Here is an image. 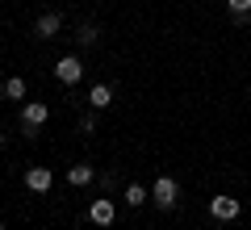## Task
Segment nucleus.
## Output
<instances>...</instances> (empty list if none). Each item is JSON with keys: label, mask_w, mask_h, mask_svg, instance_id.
<instances>
[{"label": "nucleus", "mask_w": 251, "mask_h": 230, "mask_svg": "<svg viewBox=\"0 0 251 230\" xmlns=\"http://www.w3.org/2000/svg\"><path fill=\"white\" fill-rule=\"evenodd\" d=\"M46 117H50V105H46V101H25V105H21V134L34 138L46 126Z\"/></svg>", "instance_id": "obj_1"}, {"label": "nucleus", "mask_w": 251, "mask_h": 230, "mask_svg": "<svg viewBox=\"0 0 251 230\" xmlns=\"http://www.w3.org/2000/svg\"><path fill=\"white\" fill-rule=\"evenodd\" d=\"M151 201L159 205V209H176V201H180L176 180H172V176H159V180H155V188H151Z\"/></svg>", "instance_id": "obj_2"}, {"label": "nucleus", "mask_w": 251, "mask_h": 230, "mask_svg": "<svg viewBox=\"0 0 251 230\" xmlns=\"http://www.w3.org/2000/svg\"><path fill=\"white\" fill-rule=\"evenodd\" d=\"M54 76H59V84H80L84 80V63L75 59V54H63V59L54 63Z\"/></svg>", "instance_id": "obj_3"}, {"label": "nucleus", "mask_w": 251, "mask_h": 230, "mask_svg": "<svg viewBox=\"0 0 251 230\" xmlns=\"http://www.w3.org/2000/svg\"><path fill=\"white\" fill-rule=\"evenodd\" d=\"M209 213H214L218 222H234L243 213V205L234 201V197H214V201H209Z\"/></svg>", "instance_id": "obj_4"}, {"label": "nucleus", "mask_w": 251, "mask_h": 230, "mask_svg": "<svg viewBox=\"0 0 251 230\" xmlns=\"http://www.w3.org/2000/svg\"><path fill=\"white\" fill-rule=\"evenodd\" d=\"M50 184H54L50 168H29V172H25V188H29V193L42 197V193H50Z\"/></svg>", "instance_id": "obj_5"}, {"label": "nucleus", "mask_w": 251, "mask_h": 230, "mask_svg": "<svg viewBox=\"0 0 251 230\" xmlns=\"http://www.w3.org/2000/svg\"><path fill=\"white\" fill-rule=\"evenodd\" d=\"M88 218L97 222V226H113V218H117V209H113V201H109V197H100V201H92V209H88Z\"/></svg>", "instance_id": "obj_6"}, {"label": "nucleus", "mask_w": 251, "mask_h": 230, "mask_svg": "<svg viewBox=\"0 0 251 230\" xmlns=\"http://www.w3.org/2000/svg\"><path fill=\"white\" fill-rule=\"evenodd\" d=\"M59 29H63V17L50 9V13H42V17H38L34 34H38V38H59Z\"/></svg>", "instance_id": "obj_7"}, {"label": "nucleus", "mask_w": 251, "mask_h": 230, "mask_svg": "<svg viewBox=\"0 0 251 230\" xmlns=\"http://www.w3.org/2000/svg\"><path fill=\"white\" fill-rule=\"evenodd\" d=\"M97 180V172L88 168V163H75V168H67V184L72 188H84V184H92Z\"/></svg>", "instance_id": "obj_8"}, {"label": "nucleus", "mask_w": 251, "mask_h": 230, "mask_svg": "<svg viewBox=\"0 0 251 230\" xmlns=\"http://www.w3.org/2000/svg\"><path fill=\"white\" fill-rule=\"evenodd\" d=\"M0 97L4 101H21L25 97V80H21V76H9V80L0 84Z\"/></svg>", "instance_id": "obj_9"}, {"label": "nucleus", "mask_w": 251, "mask_h": 230, "mask_svg": "<svg viewBox=\"0 0 251 230\" xmlns=\"http://www.w3.org/2000/svg\"><path fill=\"white\" fill-rule=\"evenodd\" d=\"M88 105L92 109H109L113 105V88H109V84H97V88L88 92Z\"/></svg>", "instance_id": "obj_10"}, {"label": "nucleus", "mask_w": 251, "mask_h": 230, "mask_svg": "<svg viewBox=\"0 0 251 230\" xmlns=\"http://www.w3.org/2000/svg\"><path fill=\"white\" fill-rule=\"evenodd\" d=\"M97 38H100V34H97V26H92V21H84V26L75 29V42H80V46H92Z\"/></svg>", "instance_id": "obj_11"}, {"label": "nucleus", "mask_w": 251, "mask_h": 230, "mask_svg": "<svg viewBox=\"0 0 251 230\" xmlns=\"http://www.w3.org/2000/svg\"><path fill=\"white\" fill-rule=\"evenodd\" d=\"M126 201H130V205H143V201H151V193H147L143 184H130V188H126Z\"/></svg>", "instance_id": "obj_12"}, {"label": "nucleus", "mask_w": 251, "mask_h": 230, "mask_svg": "<svg viewBox=\"0 0 251 230\" xmlns=\"http://www.w3.org/2000/svg\"><path fill=\"white\" fill-rule=\"evenodd\" d=\"M226 4H230L234 17H247V13H251V0H226Z\"/></svg>", "instance_id": "obj_13"}, {"label": "nucleus", "mask_w": 251, "mask_h": 230, "mask_svg": "<svg viewBox=\"0 0 251 230\" xmlns=\"http://www.w3.org/2000/svg\"><path fill=\"white\" fill-rule=\"evenodd\" d=\"M80 130H84V134L97 130V113H84V117H80Z\"/></svg>", "instance_id": "obj_14"}, {"label": "nucleus", "mask_w": 251, "mask_h": 230, "mask_svg": "<svg viewBox=\"0 0 251 230\" xmlns=\"http://www.w3.org/2000/svg\"><path fill=\"white\" fill-rule=\"evenodd\" d=\"M0 147H4V134H0Z\"/></svg>", "instance_id": "obj_15"}]
</instances>
